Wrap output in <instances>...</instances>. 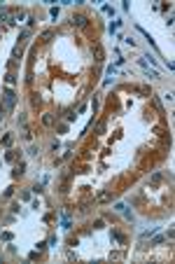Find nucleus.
I'll return each mask as SVG.
<instances>
[{"label":"nucleus","mask_w":175,"mask_h":264,"mask_svg":"<svg viewBox=\"0 0 175 264\" xmlns=\"http://www.w3.org/2000/svg\"><path fill=\"white\" fill-rule=\"evenodd\" d=\"M2 96H5V108H9V110H12V108H14V103H17V96H14V91H12V89H7Z\"/></svg>","instance_id":"f257e3e1"},{"label":"nucleus","mask_w":175,"mask_h":264,"mask_svg":"<svg viewBox=\"0 0 175 264\" xmlns=\"http://www.w3.org/2000/svg\"><path fill=\"white\" fill-rule=\"evenodd\" d=\"M91 49H94V56H96V61L100 63V61L105 59V54H103V47H100V42H96L94 47H91Z\"/></svg>","instance_id":"f03ea898"},{"label":"nucleus","mask_w":175,"mask_h":264,"mask_svg":"<svg viewBox=\"0 0 175 264\" xmlns=\"http://www.w3.org/2000/svg\"><path fill=\"white\" fill-rule=\"evenodd\" d=\"M72 24H75V26H87V17H84V14H75V17H72Z\"/></svg>","instance_id":"7ed1b4c3"},{"label":"nucleus","mask_w":175,"mask_h":264,"mask_svg":"<svg viewBox=\"0 0 175 264\" xmlns=\"http://www.w3.org/2000/svg\"><path fill=\"white\" fill-rule=\"evenodd\" d=\"M26 173V164L24 161H19V166H17V171H14V178H19V175H24Z\"/></svg>","instance_id":"20e7f679"},{"label":"nucleus","mask_w":175,"mask_h":264,"mask_svg":"<svg viewBox=\"0 0 175 264\" xmlns=\"http://www.w3.org/2000/svg\"><path fill=\"white\" fill-rule=\"evenodd\" d=\"M112 199V194L110 192H103V194H98V201H110Z\"/></svg>","instance_id":"39448f33"},{"label":"nucleus","mask_w":175,"mask_h":264,"mask_svg":"<svg viewBox=\"0 0 175 264\" xmlns=\"http://www.w3.org/2000/svg\"><path fill=\"white\" fill-rule=\"evenodd\" d=\"M42 122L47 124V126H52V124H54V117H52V114H44V117H42Z\"/></svg>","instance_id":"423d86ee"},{"label":"nucleus","mask_w":175,"mask_h":264,"mask_svg":"<svg viewBox=\"0 0 175 264\" xmlns=\"http://www.w3.org/2000/svg\"><path fill=\"white\" fill-rule=\"evenodd\" d=\"M52 37H54L52 31H44V33H42V40H44V42H47V40H52Z\"/></svg>","instance_id":"0eeeda50"},{"label":"nucleus","mask_w":175,"mask_h":264,"mask_svg":"<svg viewBox=\"0 0 175 264\" xmlns=\"http://www.w3.org/2000/svg\"><path fill=\"white\" fill-rule=\"evenodd\" d=\"M5 159H7V161H14V159H17V154H14V152H7V157H5Z\"/></svg>","instance_id":"6e6552de"},{"label":"nucleus","mask_w":175,"mask_h":264,"mask_svg":"<svg viewBox=\"0 0 175 264\" xmlns=\"http://www.w3.org/2000/svg\"><path fill=\"white\" fill-rule=\"evenodd\" d=\"M0 119H2V108H0Z\"/></svg>","instance_id":"1a4fd4ad"}]
</instances>
